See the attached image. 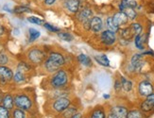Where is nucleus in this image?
I'll return each instance as SVG.
<instances>
[{
  "instance_id": "nucleus-1",
  "label": "nucleus",
  "mask_w": 154,
  "mask_h": 118,
  "mask_svg": "<svg viewBox=\"0 0 154 118\" xmlns=\"http://www.w3.org/2000/svg\"><path fill=\"white\" fill-rule=\"evenodd\" d=\"M70 82L69 73L66 69L61 68L56 71L55 73L50 75L49 77V86L52 90L56 89H64L67 88Z\"/></svg>"
},
{
  "instance_id": "nucleus-2",
  "label": "nucleus",
  "mask_w": 154,
  "mask_h": 118,
  "mask_svg": "<svg viewBox=\"0 0 154 118\" xmlns=\"http://www.w3.org/2000/svg\"><path fill=\"white\" fill-rule=\"evenodd\" d=\"M26 59L33 65H41L46 59V54L44 49L38 47H34L28 51Z\"/></svg>"
},
{
  "instance_id": "nucleus-3",
  "label": "nucleus",
  "mask_w": 154,
  "mask_h": 118,
  "mask_svg": "<svg viewBox=\"0 0 154 118\" xmlns=\"http://www.w3.org/2000/svg\"><path fill=\"white\" fill-rule=\"evenodd\" d=\"M14 106L18 109H21L23 110H29L32 108V99L30 96L26 94L21 93V94H16L14 96Z\"/></svg>"
},
{
  "instance_id": "nucleus-4",
  "label": "nucleus",
  "mask_w": 154,
  "mask_h": 118,
  "mask_svg": "<svg viewBox=\"0 0 154 118\" xmlns=\"http://www.w3.org/2000/svg\"><path fill=\"white\" fill-rule=\"evenodd\" d=\"M72 101L69 97H61L54 99L51 103V109L57 114H61L69 106H71Z\"/></svg>"
},
{
  "instance_id": "nucleus-5",
  "label": "nucleus",
  "mask_w": 154,
  "mask_h": 118,
  "mask_svg": "<svg viewBox=\"0 0 154 118\" xmlns=\"http://www.w3.org/2000/svg\"><path fill=\"white\" fill-rule=\"evenodd\" d=\"M145 65L144 55L142 53H134L131 58V63L130 66L133 72H141Z\"/></svg>"
},
{
  "instance_id": "nucleus-6",
  "label": "nucleus",
  "mask_w": 154,
  "mask_h": 118,
  "mask_svg": "<svg viewBox=\"0 0 154 118\" xmlns=\"http://www.w3.org/2000/svg\"><path fill=\"white\" fill-rule=\"evenodd\" d=\"M99 40H100V43L106 45V47H112V45H113L116 43V40H117L116 33L110 31L108 29L103 30L101 31V33L99 35Z\"/></svg>"
},
{
  "instance_id": "nucleus-7",
  "label": "nucleus",
  "mask_w": 154,
  "mask_h": 118,
  "mask_svg": "<svg viewBox=\"0 0 154 118\" xmlns=\"http://www.w3.org/2000/svg\"><path fill=\"white\" fill-rule=\"evenodd\" d=\"M13 74H14V72L12 71L11 68L6 66V65L5 66L0 65V85L4 86V85L12 81Z\"/></svg>"
},
{
  "instance_id": "nucleus-8",
  "label": "nucleus",
  "mask_w": 154,
  "mask_h": 118,
  "mask_svg": "<svg viewBox=\"0 0 154 118\" xmlns=\"http://www.w3.org/2000/svg\"><path fill=\"white\" fill-rule=\"evenodd\" d=\"M138 93L141 96L146 97L154 93V87L151 82L149 80H142L138 84Z\"/></svg>"
},
{
  "instance_id": "nucleus-9",
  "label": "nucleus",
  "mask_w": 154,
  "mask_h": 118,
  "mask_svg": "<svg viewBox=\"0 0 154 118\" xmlns=\"http://www.w3.org/2000/svg\"><path fill=\"white\" fill-rule=\"evenodd\" d=\"M46 58L49 59L50 61H52L53 62H55L57 65H59L60 67H63L65 63H66V57L64 56V54H63L61 51H50L49 54L46 56Z\"/></svg>"
},
{
  "instance_id": "nucleus-10",
  "label": "nucleus",
  "mask_w": 154,
  "mask_h": 118,
  "mask_svg": "<svg viewBox=\"0 0 154 118\" xmlns=\"http://www.w3.org/2000/svg\"><path fill=\"white\" fill-rule=\"evenodd\" d=\"M93 14H94V11L91 8L84 7L82 9H79V11L75 14V17H76V20L79 23L82 24L83 22L91 19L94 16Z\"/></svg>"
},
{
  "instance_id": "nucleus-11",
  "label": "nucleus",
  "mask_w": 154,
  "mask_h": 118,
  "mask_svg": "<svg viewBox=\"0 0 154 118\" xmlns=\"http://www.w3.org/2000/svg\"><path fill=\"white\" fill-rule=\"evenodd\" d=\"M63 7L70 14H76L80 9V0H65L63 2Z\"/></svg>"
},
{
  "instance_id": "nucleus-12",
  "label": "nucleus",
  "mask_w": 154,
  "mask_h": 118,
  "mask_svg": "<svg viewBox=\"0 0 154 118\" xmlns=\"http://www.w3.org/2000/svg\"><path fill=\"white\" fill-rule=\"evenodd\" d=\"M103 29V20L99 16H93L91 18V29L90 31L93 33H99Z\"/></svg>"
},
{
  "instance_id": "nucleus-13",
  "label": "nucleus",
  "mask_w": 154,
  "mask_h": 118,
  "mask_svg": "<svg viewBox=\"0 0 154 118\" xmlns=\"http://www.w3.org/2000/svg\"><path fill=\"white\" fill-rule=\"evenodd\" d=\"M112 20L113 22L116 23V26H118V27H122V26H125L128 24L129 22V19L128 17L126 16V14H124L123 11H116L113 14V15L112 16Z\"/></svg>"
},
{
  "instance_id": "nucleus-14",
  "label": "nucleus",
  "mask_w": 154,
  "mask_h": 118,
  "mask_svg": "<svg viewBox=\"0 0 154 118\" xmlns=\"http://www.w3.org/2000/svg\"><path fill=\"white\" fill-rule=\"evenodd\" d=\"M43 68L44 70L46 72V73H48V74H53V73H55L56 71L60 70L62 67H60L59 65H57L55 62H53L52 61H50L49 59L46 58L45 62H43Z\"/></svg>"
},
{
  "instance_id": "nucleus-15",
  "label": "nucleus",
  "mask_w": 154,
  "mask_h": 118,
  "mask_svg": "<svg viewBox=\"0 0 154 118\" xmlns=\"http://www.w3.org/2000/svg\"><path fill=\"white\" fill-rule=\"evenodd\" d=\"M128 109L124 106H115L111 109L110 113L116 115L117 118H127L128 115Z\"/></svg>"
},
{
  "instance_id": "nucleus-16",
  "label": "nucleus",
  "mask_w": 154,
  "mask_h": 118,
  "mask_svg": "<svg viewBox=\"0 0 154 118\" xmlns=\"http://www.w3.org/2000/svg\"><path fill=\"white\" fill-rule=\"evenodd\" d=\"M1 105L8 110H12L14 108V98H13L11 94H5L2 98Z\"/></svg>"
},
{
  "instance_id": "nucleus-17",
  "label": "nucleus",
  "mask_w": 154,
  "mask_h": 118,
  "mask_svg": "<svg viewBox=\"0 0 154 118\" xmlns=\"http://www.w3.org/2000/svg\"><path fill=\"white\" fill-rule=\"evenodd\" d=\"M137 7L138 3L136 0H121L118 5V10L119 11H123L127 8H132L136 10Z\"/></svg>"
},
{
  "instance_id": "nucleus-18",
  "label": "nucleus",
  "mask_w": 154,
  "mask_h": 118,
  "mask_svg": "<svg viewBox=\"0 0 154 118\" xmlns=\"http://www.w3.org/2000/svg\"><path fill=\"white\" fill-rule=\"evenodd\" d=\"M148 41V36L146 34H140L134 37V45L139 50H145V44Z\"/></svg>"
},
{
  "instance_id": "nucleus-19",
  "label": "nucleus",
  "mask_w": 154,
  "mask_h": 118,
  "mask_svg": "<svg viewBox=\"0 0 154 118\" xmlns=\"http://www.w3.org/2000/svg\"><path fill=\"white\" fill-rule=\"evenodd\" d=\"M77 61L80 65H82L84 67H92L93 66V62L91 60V58L89 56H87L86 54H79L77 56Z\"/></svg>"
},
{
  "instance_id": "nucleus-20",
  "label": "nucleus",
  "mask_w": 154,
  "mask_h": 118,
  "mask_svg": "<svg viewBox=\"0 0 154 118\" xmlns=\"http://www.w3.org/2000/svg\"><path fill=\"white\" fill-rule=\"evenodd\" d=\"M94 59H95V61L99 65H101V66H104V67H109L110 66V60L108 59V57H107V55H105V54L95 55Z\"/></svg>"
},
{
  "instance_id": "nucleus-21",
  "label": "nucleus",
  "mask_w": 154,
  "mask_h": 118,
  "mask_svg": "<svg viewBox=\"0 0 154 118\" xmlns=\"http://www.w3.org/2000/svg\"><path fill=\"white\" fill-rule=\"evenodd\" d=\"M26 76L25 73L21 71H18L16 70V72H14V74H13V78H12V81L16 83V84H21V83H24L26 82Z\"/></svg>"
},
{
  "instance_id": "nucleus-22",
  "label": "nucleus",
  "mask_w": 154,
  "mask_h": 118,
  "mask_svg": "<svg viewBox=\"0 0 154 118\" xmlns=\"http://www.w3.org/2000/svg\"><path fill=\"white\" fill-rule=\"evenodd\" d=\"M28 35H29V42L33 43L40 38V36H41V32L34 28H29L28 29Z\"/></svg>"
},
{
  "instance_id": "nucleus-23",
  "label": "nucleus",
  "mask_w": 154,
  "mask_h": 118,
  "mask_svg": "<svg viewBox=\"0 0 154 118\" xmlns=\"http://www.w3.org/2000/svg\"><path fill=\"white\" fill-rule=\"evenodd\" d=\"M129 28L131 29L132 34H133V36H134V37L137 36V35L142 34V32H143V26H142V24H140L138 22L131 23L129 26Z\"/></svg>"
},
{
  "instance_id": "nucleus-24",
  "label": "nucleus",
  "mask_w": 154,
  "mask_h": 118,
  "mask_svg": "<svg viewBox=\"0 0 154 118\" xmlns=\"http://www.w3.org/2000/svg\"><path fill=\"white\" fill-rule=\"evenodd\" d=\"M77 113H78V108L76 106H73V105H71V106H69L64 111H63V113L60 115H61L62 118H71L73 115L76 114Z\"/></svg>"
},
{
  "instance_id": "nucleus-25",
  "label": "nucleus",
  "mask_w": 154,
  "mask_h": 118,
  "mask_svg": "<svg viewBox=\"0 0 154 118\" xmlns=\"http://www.w3.org/2000/svg\"><path fill=\"white\" fill-rule=\"evenodd\" d=\"M106 26H107V28H108V30L115 32V33L118 32L120 29V28L118 27V26H116V23L113 22L112 16H108L106 18Z\"/></svg>"
},
{
  "instance_id": "nucleus-26",
  "label": "nucleus",
  "mask_w": 154,
  "mask_h": 118,
  "mask_svg": "<svg viewBox=\"0 0 154 118\" xmlns=\"http://www.w3.org/2000/svg\"><path fill=\"white\" fill-rule=\"evenodd\" d=\"M120 81H121V85H122V90H124L125 92H131L133 88V84L131 82V80H128L125 77H120Z\"/></svg>"
},
{
  "instance_id": "nucleus-27",
  "label": "nucleus",
  "mask_w": 154,
  "mask_h": 118,
  "mask_svg": "<svg viewBox=\"0 0 154 118\" xmlns=\"http://www.w3.org/2000/svg\"><path fill=\"white\" fill-rule=\"evenodd\" d=\"M31 9L26 5H18L14 9L12 10V14H28V12H31Z\"/></svg>"
},
{
  "instance_id": "nucleus-28",
  "label": "nucleus",
  "mask_w": 154,
  "mask_h": 118,
  "mask_svg": "<svg viewBox=\"0 0 154 118\" xmlns=\"http://www.w3.org/2000/svg\"><path fill=\"white\" fill-rule=\"evenodd\" d=\"M123 12L126 14V16L128 17L129 21H134L138 16L136 10L132 8H127L123 11Z\"/></svg>"
},
{
  "instance_id": "nucleus-29",
  "label": "nucleus",
  "mask_w": 154,
  "mask_h": 118,
  "mask_svg": "<svg viewBox=\"0 0 154 118\" xmlns=\"http://www.w3.org/2000/svg\"><path fill=\"white\" fill-rule=\"evenodd\" d=\"M57 36L61 39V40H63L64 42H67V43H70L74 40V36H73L71 33H69V32L60 31L57 33Z\"/></svg>"
},
{
  "instance_id": "nucleus-30",
  "label": "nucleus",
  "mask_w": 154,
  "mask_h": 118,
  "mask_svg": "<svg viewBox=\"0 0 154 118\" xmlns=\"http://www.w3.org/2000/svg\"><path fill=\"white\" fill-rule=\"evenodd\" d=\"M141 110L142 111H146V113H148V111H150L154 109V105L151 101H149V99H146L142 102L141 104Z\"/></svg>"
},
{
  "instance_id": "nucleus-31",
  "label": "nucleus",
  "mask_w": 154,
  "mask_h": 118,
  "mask_svg": "<svg viewBox=\"0 0 154 118\" xmlns=\"http://www.w3.org/2000/svg\"><path fill=\"white\" fill-rule=\"evenodd\" d=\"M17 70L23 72V73H25V74H26L29 71L31 70V65L29 63L25 62H20L17 64Z\"/></svg>"
},
{
  "instance_id": "nucleus-32",
  "label": "nucleus",
  "mask_w": 154,
  "mask_h": 118,
  "mask_svg": "<svg viewBox=\"0 0 154 118\" xmlns=\"http://www.w3.org/2000/svg\"><path fill=\"white\" fill-rule=\"evenodd\" d=\"M127 118H144L143 111L140 110H131L130 111H128Z\"/></svg>"
},
{
  "instance_id": "nucleus-33",
  "label": "nucleus",
  "mask_w": 154,
  "mask_h": 118,
  "mask_svg": "<svg viewBox=\"0 0 154 118\" xmlns=\"http://www.w3.org/2000/svg\"><path fill=\"white\" fill-rule=\"evenodd\" d=\"M43 27H44L46 30H48V31H50V32H54V33H58V32L61 31L60 28L56 27V26L52 25V24H50V23H48V22H45L44 25H43Z\"/></svg>"
},
{
  "instance_id": "nucleus-34",
  "label": "nucleus",
  "mask_w": 154,
  "mask_h": 118,
  "mask_svg": "<svg viewBox=\"0 0 154 118\" xmlns=\"http://www.w3.org/2000/svg\"><path fill=\"white\" fill-rule=\"evenodd\" d=\"M12 118H26V113L25 110L16 108L12 111Z\"/></svg>"
},
{
  "instance_id": "nucleus-35",
  "label": "nucleus",
  "mask_w": 154,
  "mask_h": 118,
  "mask_svg": "<svg viewBox=\"0 0 154 118\" xmlns=\"http://www.w3.org/2000/svg\"><path fill=\"white\" fill-rule=\"evenodd\" d=\"M26 20H28L31 24H35V25H38V26L44 25V23H45L42 18L37 17V16H29V17L26 18Z\"/></svg>"
},
{
  "instance_id": "nucleus-36",
  "label": "nucleus",
  "mask_w": 154,
  "mask_h": 118,
  "mask_svg": "<svg viewBox=\"0 0 154 118\" xmlns=\"http://www.w3.org/2000/svg\"><path fill=\"white\" fill-rule=\"evenodd\" d=\"M10 62V58L8 54L5 53V52H0V65L1 66H5L9 63Z\"/></svg>"
},
{
  "instance_id": "nucleus-37",
  "label": "nucleus",
  "mask_w": 154,
  "mask_h": 118,
  "mask_svg": "<svg viewBox=\"0 0 154 118\" xmlns=\"http://www.w3.org/2000/svg\"><path fill=\"white\" fill-rule=\"evenodd\" d=\"M91 118H106V114L104 113V110L97 109L95 110H93V113L91 114Z\"/></svg>"
},
{
  "instance_id": "nucleus-38",
  "label": "nucleus",
  "mask_w": 154,
  "mask_h": 118,
  "mask_svg": "<svg viewBox=\"0 0 154 118\" xmlns=\"http://www.w3.org/2000/svg\"><path fill=\"white\" fill-rule=\"evenodd\" d=\"M0 118H11L10 110L6 109L2 105H0Z\"/></svg>"
},
{
  "instance_id": "nucleus-39",
  "label": "nucleus",
  "mask_w": 154,
  "mask_h": 118,
  "mask_svg": "<svg viewBox=\"0 0 154 118\" xmlns=\"http://www.w3.org/2000/svg\"><path fill=\"white\" fill-rule=\"evenodd\" d=\"M58 2V0H44L43 4L45 7H52Z\"/></svg>"
},
{
  "instance_id": "nucleus-40",
  "label": "nucleus",
  "mask_w": 154,
  "mask_h": 118,
  "mask_svg": "<svg viewBox=\"0 0 154 118\" xmlns=\"http://www.w3.org/2000/svg\"><path fill=\"white\" fill-rule=\"evenodd\" d=\"M82 25V28H83V29L85 31H90V29H91V19L83 22Z\"/></svg>"
},
{
  "instance_id": "nucleus-41",
  "label": "nucleus",
  "mask_w": 154,
  "mask_h": 118,
  "mask_svg": "<svg viewBox=\"0 0 154 118\" xmlns=\"http://www.w3.org/2000/svg\"><path fill=\"white\" fill-rule=\"evenodd\" d=\"M115 89L116 91H121L122 90V85H121V81H120V78L119 80H116L115 82Z\"/></svg>"
},
{
  "instance_id": "nucleus-42",
  "label": "nucleus",
  "mask_w": 154,
  "mask_h": 118,
  "mask_svg": "<svg viewBox=\"0 0 154 118\" xmlns=\"http://www.w3.org/2000/svg\"><path fill=\"white\" fill-rule=\"evenodd\" d=\"M5 33V28H4V26L0 24V37H2Z\"/></svg>"
},
{
  "instance_id": "nucleus-43",
  "label": "nucleus",
  "mask_w": 154,
  "mask_h": 118,
  "mask_svg": "<svg viewBox=\"0 0 154 118\" xmlns=\"http://www.w3.org/2000/svg\"><path fill=\"white\" fill-rule=\"evenodd\" d=\"M146 99H149V101H151V102L153 103V105H154V93L151 94V95H149V96H146Z\"/></svg>"
},
{
  "instance_id": "nucleus-44",
  "label": "nucleus",
  "mask_w": 154,
  "mask_h": 118,
  "mask_svg": "<svg viewBox=\"0 0 154 118\" xmlns=\"http://www.w3.org/2000/svg\"><path fill=\"white\" fill-rule=\"evenodd\" d=\"M71 118H82V113H79V111H78V113L76 114L73 115Z\"/></svg>"
},
{
  "instance_id": "nucleus-45",
  "label": "nucleus",
  "mask_w": 154,
  "mask_h": 118,
  "mask_svg": "<svg viewBox=\"0 0 154 118\" xmlns=\"http://www.w3.org/2000/svg\"><path fill=\"white\" fill-rule=\"evenodd\" d=\"M3 10L6 11H8V12H11V14H12V10H11V9L8 8V5H5L4 7H3Z\"/></svg>"
},
{
  "instance_id": "nucleus-46",
  "label": "nucleus",
  "mask_w": 154,
  "mask_h": 118,
  "mask_svg": "<svg viewBox=\"0 0 154 118\" xmlns=\"http://www.w3.org/2000/svg\"><path fill=\"white\" fill-rule=\"evenodd\" d=\"M106 118H117V117H116V115H113L112 113H109L108 115L106 116Z\"/></svg>"
},
{
  "instance_id": "nucleus-47",
  "label": "nucleus",
  "mask_w": 154,
  "mask_h": 118,
  "mask_svg": "<svg viewBox=\"0 0 154 118\" xmlns=\"http://www.w3.org/2000/svg\"><path fill=\"white\" fill-rule=\"evenodd\" d=\"M3 94H2V92L0 93V105H1V103H2V98H3Z\"/></svg>"
},
{
  "instance_id": "nucleus-48",
  "label": "nucleus",
  "mask_w": 154,
  "mask_h": 118,
  "mask_svg": "<svg viewBox=\"0 0 154 118\" xmlns=\"http://www.w3.org/2000/svg\"><path fill=\"white\" fill-rule=\"evenodd\" d=\"M104 97L105 98H109V95H104Z\"/></svg>"
},
{
  "instance_id": "nucleus-49",
  "label": "nucleus",
  "mask_w": 154,
  "mask_h": 118,
  "mask_svg": "<svg viewBox=\"0 0 154 118\" xmlns=\"http://www.w3.org/2000/svg\"><path fill=\"white\" fill-rule=\"evenodd\" d=\"M60 1H62V2H63V1H65V0H60Z\"/></svg>"
},
{
  "instance_id": "nucleus-50",
  "label": "nucleus",
  "mask_w": 154,
  "mask_h": 118,
  "mask_svg": "<svg viewBox=\"0 0 154 118\" xmlns=\"http://www.w3.org/2000/svg\"><path fill=\"white\" fill-rule=\"evenodd\" d=\"M38 1H42V2H43V1H44V0H38Z\"/></svg>"
},
{
  "instance_id": "nucleus-51",
  "label": "nucleus",
  "mask_w": 154,
  "mask_h": 118,
  "mask_svg": "<svg viewBox=\"0 0 154 118\" xmlns=\"http://www.w3.org/2000/svg\"><path fill=\"white\" fill-rule=\"evenodd\" d=\"M0 93H1V89H0Z\"/></svg>"
}]
</instances>
